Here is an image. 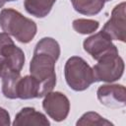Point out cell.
Instances as JSON below:
<instances>
[{
	"label": "cell",
	"instance_id": "cell-1",
	"mask_svg": "<svg viewBox=\"0 0 126 126\" xmlns=\"http://www.w3.org/2000/svg\"><path fill=\"white\" fill-rule=\"evenodd\" d=\"M60 56V45L52 37H43L35 44L30 63V73L40 84L43 95L56 85L55 63Z\"/></svg>",
	"mask_w": 126,
	"mask_h": 126
},
{
	"label": "cell",
	"instance_id": "cell-2",
	"mask_svg": "<svg viewBox=\"0 0 126 126\" xmlns=\"http://www.w3.org/2000/svg\"><path fill=\"white\" fill-rule=\"evenodd\" d=\"M0 27L4 32L13 35L21 43L32 41L37 32L36 24L32 20L12 8L1 10Z\"/></svg>",
	"mask_w": 126,
	"mask_h": 126
},
{
	"label": "cell",
	"instance_id": "cell-3",
	"mask_svg": "<svg viewBox=\"0 0 126 126\" xmlns=\"http://www.w3.org/2000/svg\"><path fill=\"white\" fill-rule=\"evenodd\" d=\"M64 75L67 85L76 92L85 91L95 82L93 68L80 56H72L66 61Z\"/></svg>",
	"mask_w": 126,
	"mask_h": 126
},
{
	"label": "cell",
	"instance_id": "cell-4",
	"mask_svg": "<svg viewBox=\"0 0 126 126\" xmlns=\"http://www.w3.org/2000/svg\"><path fill=\"white\" fill-rule=\"evenodd\" d=\"M124 61L118 53H109L97 60L93 67L94 81L112 83L119 80L124 73Z\"/></svg>",
	"mask_w": 126,
	"mask_h": 126
},
{
	"label": "cell",
	"instance_id": "cell-5",
	"mask_svg": "<svg viewBox=\"0 0 126 126\" xmlns=\"http://www.w3.org/2000/svg\"><path fill=\"white\" fill-rule=\"evenodd\" d=\"M42 107L47 115L56 122L65 120L70 111L69 98L60 92H49L44 95Z\"/></svg>",
	"mask_w": 126,
	"mask_h": 126
},
{
	"label": "cell",
	"instance_id": "cell-6",
	"mask_svg": "<svg viewBox=\"0 0 126 126\" xmlns=\"http://www.w3.org/2000/svg\"><path fill=\"white\" fill-rule=\"evenodd\" d=\"M0 56L5 59L10 71H22L25 64V53L4 32H0Z\"/></svg>",
	"mask_w": 126,
	"mask_h": 126
},
{
	"label": "cell",
	"instance_id": "cell-7",
	"mask_svg": "<svg viewBox=\"0 0 126 126\" xmlns=\"http://www.w3.org/2000/svg\"><path fill=\"white\" fill-rule=\"evenodd\" d=\"M83 46L85 51L96 61L106 54L118 53L116 45L112 43L110 37L102 31L87 37L83 42Z\"/></svg>",
	"mask_w": 126,
	"mask_h": 126
},
{
	"label": "cell",
	"instance_id": "cell-8",
	"mask_svg": "<svg viewBox=\"0 0 126 126\" xmlns=\"http://www.w3.org/2000/svg\"><path fill=\"white\" fill-rule=\"evenodd\" d=\"M101 31L106 33L111 40L125 42V2H122L113 8L110 19L104 24Z\"/></svg>",
	"mask_w": 126,
	"mask_h": 126
},
{
	"label": "cell",
	"instance_id": "cell-9",
	"mask_svg": "<svg viewBox=\"0 0 126 126\" xmlns=\"http://www.w3.org/2000/svg\"><path fill=\"white\" fill-rule=\"evenodd\" d=\"M101 104L109 108H120L126 105V90L123 85H101L96 91Z\"/></svg>",
	"mask_w": 126,
	"mask_h": 126
},
{
	"label": "cell",
	"instance_id": "cell-10",
	"mask_svg": "<svg viewBox=\"0 0 126 126\" xmlns=\"http://www.w3.org/2000/svg\"><path fill=\"white\" fill-rule=\"evenodd\" d=\"M43 96L41 86L34 77L32 75L20 77L16 85V98L31 99Z\"/></svg>",
	"mask_w": 126,
	"mask_h": 126
},
{
	"label": "cell",
	"instance_id": "cell-11",
	"mask_svg": "<svg viewBox=\"0 0 126 126\" xmlns=\"http://www.w3.org/2000/svg\"><path fill=\"white\" fill-rule=\"evenodd\" d=\"M12 124L14 126H49L50 122L43 113L36 111L33 107H24L16 114Z\"/></svg>",
	"mask_w": 126,
	"mask_h": 126
},
{
	"label": "cell",
	"instance_id": "cell-12",
	"mask_svg": "<svg viewBox=\"0 0 126 126\" xmlns=\"http://www.w3.org/2000/svg\"><path fill=\"white\" fill-rule=\"evenodd\" d=\"M56 0H25L24 6L26 11L35 18L46 17Z\"/></svg>",
	"mask_w": 126,
	"mask_h": 126
},
{
	"label": "cell",
	"instance_id": "cell-13",
	"mask_svg": "<svg viewBox=\"0 0 126 126\" xmlns=\"http://www.w3.org/2000/svg\"><path fill=\"white\" fill-rule=\"evenodd\" d=\"M75 11L86 16H94L104 7V0H70Z\"/></svg>",
	"mask_w": 126,
	"mask_h": 126
},
{
	"label": "cell",
	"instance_id": "cell-14",
	"mask_svg": "<svg viewBox=\"0 0 126 126\" xmlns=\"http://www.w3.org/2000/svg\"><path fill=\"white\" fill-rule=\"evenodd\" d=\"M21 77V72L9 71L2 77V93L5 97L16 98V85Z\"/></svg>",
	"mask_w": 126,
	"mask_h": 126
},
{
	"label": "cell",
	"instance_id": "cell-15",
	"mask_svg": "<svg viewBox=\"0 0 126 126\" xmlns=\"http://www.w3.org/2000/svg\"><path fill=\"white\" fill-rule=\"evenodd\" d=\"M77 126H110L113 125L110 121L103 118L96 112L89 111L84 113L81 118L76 122Z\"/></svg>",
	"mask_w": 126,
	"mask_h": 126
},
{
	"label": "cell",
	"instance_id": "cell-16",
	"mask_svg": "<svg viewBox=\"0 0 126 126\" xmlns=\"http://www.w3.org/2000/svg\"><path fill=\"white\" fill-rule=\"evenodd\" d=\"M73 29L81 34H90L94 32L98 27L99 23L95 20L91 19H76L72 23Z\"/></svg>",
	"mask_w": 126,
	"mask_h": 126
},
{
	"label": "cell",
	"instance_id": "cell-17",
	"mask_svg": "<svg viewBox=\"0 0 126 126\" xmlns=\"http://www.w3.org/2000/svg\"><path fill=\"white\" fill-rule=\"evenodd\" d=\"M11 124L10 121V114L9 112L0 106V125L2 126H9Z\"/></svg>",
	"mask_w": 126,
	"mask_h": 126
},
{
	"label": "cell",
	"instance_id": "cell-18",
	"mask_svg": "<svg viewBox=\"0 0 126 126\" xmlns=\"http://www.w3.org/2000/svg\"><path fill=\"white\" fill-rule=\"evenodd\" d=\"M9 68L7 66V63L5 61V59L3 57H0V78L2 79V77L7 73L9 72Z\"/></svg>",
	"mask_w": 126,
	"mask_h": 126
},
{
	"label": "cell",
	"instance_id": "cell-19",
	"mask_svg": "<svg viewBox=\"0 0 126 126\" xmlns=\"http://www.w3.org/2000/svg\"><path fill=\"white\" fill-rule=\"evenodd\" d=\"M12 1H16V0H0V8H2L7 2H12Z\"/></svg>",
	"mask_w": 126,
	"mask_h": 126
},
{
	"label": "cell",
	"instance_id": "cell-20",
	"mask_svg": "<svg viewBox=\"0 0 126 126\" xmlns=\"http://www.w3.org/2000/svg\"><path fill=\"white\" fill-rule=\"evenodd\" d=\"M104 1H111V0H104Z\"/></svg>",
	"mask_w": 126,
	"mask_h": 126
}]
</instances>
